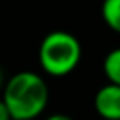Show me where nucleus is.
Returning a JSON list of instances; mask_svg holds the SVG:
<instances>
[{
	"mask_svg": "<svg viewBox=\"0 0 120 120\" xmlns=\"http://www.w3.org/2000/svg\"><path fill=\"white\" fill-rule=\"evenodd\" d=\"M2 100L13 120H36L49 100L48 84L33 71H20L7 81Z\"/></svg>",
	"mask_w": 120,
	"mask_h": 120,
	"instance_id": "f257e3e1",
	"label": "nucleus"
},
{
	"mask_svg": "<svg viewBox=\"0 0 120 120\" xmlns=\"http://www.w3.org/2000/svg\"><path fill=\"white\" fill-rule=\"evenodd\" d=\"M82 48L79 40L68 31H51L48 33L38 51L40 64L43 71L54 77H63L71 74L81 63Z\"/></svg>",
	"mask_w": 120,
	"mask_h": 120,
	"instance_id": "f03ea898",
	"label": "nucleus"
},
{
	"mask_svg": "<svg viewBox=\"0 0 120 120\" xmlns=\"http://www.w3.org/2000/svg\"><path fill=\"white\" fill-rule=\"evenodd\" d=\"M94 107L104 120H120V86H102L95 92Z\"/></svg>",
	"mask_w": 120,
	"mask_h": 120,
	"instance_id": "7ed1b4c3",
	"label": "nucleus"
},
{
	"mask_svg": "<svg viewBox=\"0 0 120 120\" xmlns=\"http://www.w3.org/2000/svg\"><path fill=\"white\" fill-rule=\"evenodd\" d=\"M102 69L105 77L109 79V84L120 86V48H115L107 53L102 63Z\"/></svg>",
	"mask_w": 120,
	"mask_h": 120,
	"instance_id": "20e7f679",
	"label": "nucleus"
},
{
	"mask_svg": "<svg viewBox=\"0 0 120 120\" xmlns=\"http://www.w3.org/2000/svg\"><path fill=\"white\" fill-rule=\"evenodd\" d=\"M100 12L105 25L120 35V0H104Z\"/></svg>",
	"mask_w": 120,
	"mask_h": 120,
	"instance_id": "39448f33",
	"label": "nucleus"
},
{
	"mask_svg": "<svg viewBox=\"0 0 120 120\" xmlns=\"http://www.w3.org/2000/svg\"><path fill=\"white\" fill-rule=\"evenodd\" d=\"M0 120H13L12 118V113L8 110V107L5 105V102L0 99Z\"/></svg>",
	"mask_w": 120,
	"mask_h": 120,
	"instance_id": "423d86ee",
	"label": "nucleus"
},
{
	"mask_svg": "<svg viewBox=\"0 0 120 120\" xmlns=\"http://www.w3.org/2000/svg\"><path fill=\"white\" fill-rule=\"evenodd\" d=\"M46 120H74L72 117L66 115V113H53L51 117H48Z\"/></svg>",
	"mask_w": 120,
	"mask_h": 120,
	"instance_id": "0eeeda50",
	"label": "nucleus"
},
{
	"mask_svg": "<svg viewBox=\"0 0 120 120\" xmlns=\"http://www.w3.org/2000/svg\"><path fill=\"white\" fill-rule=\"evenodd\" d=\"M2 86H4V72L0 69V89H2Z\"/></svg>",
	"mask_w": 120,
	"mask_h": 120,
	"instance_id": "6e6552de",
	"label": "nucleus"
}]
</instances>
